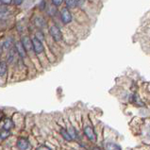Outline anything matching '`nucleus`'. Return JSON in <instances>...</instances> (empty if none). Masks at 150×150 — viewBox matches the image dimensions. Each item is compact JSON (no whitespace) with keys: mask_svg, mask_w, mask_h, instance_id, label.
<instances>
[{"mask_svg":"<svg viewBox=\"0 0 150 150\" xmlns=\"http://www.w3.org/2000/svg\"><path fill=\"white\" fill-rule=\"evenodd\" d=\"M49 33H50L51 37H52L56 42H59L62 40V30L59 29V27H57V25H52V27L49 28Z\"/></svg>","mask_w":150,"mask_h":150,"instance_id":"f257e3e1","label":"nucleus"},{"mask_svg":"<svg viewBox=\"0 0 150 150\" xmlns=\"http://www.w3.org/2000/svg\"><path fill=\"white\" fill-rule=\"evenodd\" d=\"M16 147L19 150H28L30 147V143L25 137H19L16 141Z\"/></svg>","mask_w":150,"mask_h":150,"instance_id":"f03ea898","label":"nucleus"},{"mask_svg":"<svg viewBox=\"0 0 150 150\" xmlns=\"http://www.w3.org/2000/svg\"><path fill=\"white\" fill-rule=\"evenodd\" d=\"M83 132H84V135L87 137L89 141H91V142H96V132L91 126H85L83 128Z\"/></svg>","mask_w":150,"mask_h":150,"instance_id":"7ed1b4c3","label":"nucleus"},{"mask_svg":"<svg viewBox=\"0 0 150 150\" xmlns=\"http://www.w3.org/2000/svg\"><path fill=\"white\" fill-rule=\"evenodd\" d=\"M61 19L62 21L63 24H69L71 23L72 21V14L71 12L69 11V8H68L67 7L66 8H63L62 11H61Z\"/></svg>","mask_w":150,"mask_h":150,"instance_id":"20e7f679","label":"nucleus"},{"mask_svg":"<svg viewBox=\"0 0 150 150\" xmlns=\"http://www.w3.org/2000/svg\"><path fill=\"white\" fill-rule=\"evenodd\" d=\"M32 48L36 54H41L44 52V50H45L44 45H42V41L38 40L35 37L32 39Z\"/></svg>","mask_w":150,"mask_h":150,"instance_id":"39448f33","label":"nucleus"},{"mask_svg":"<svg viewBox=\"0 0 150 150\" xmlns=\"http://www.w3.org/2000/svg\"><path fill=\"white\" fill-rule=\"evenodd\" d=\"M14 48L16 50L17 54L20 57V59H24L25 58V56H27V50L24 47L23 44L21 42V41H18L15 42V45H14Z\"/></svg>","mask_w":150,"mask_h":150,"instance_id":"423d86ee","label":"nucleus"},{"mask_svg":"<svg viewBox=\"0 0 150 150\" xmlns=\"http://www.w3.org/2000/svg\"><path fill=\"white\" fill-rule=\"evenodd\" d=\"M14 123L13 121L11 119V118H5V119H3V125H2V128L3 129H6V130H8V131H11V129H13L14 128Z\"/></svg>","mask_w":150,"mask_h":150,"instance_id":"0eeeda50","label":"nucleus"},{"mask_svg":"<svg viewBox=\"0 0 150 150\" xmlns=\"http://www.w3.org/2000/svg\"><path fill=\"white\" fill-rule=\"evenodd\" d=\"M34 24H35V25L38 28L42 29L44 28H45L46 21L45 18H42V16H37V17H35V19H34Z\"/></svg>","mask_w":150,"mask_h":150,"instance_id":"6e6552de","label":"nucleus"},{"mask_svg":"<svg viewBox=\"0 0 150 150\" xmlns=\"http://www.w3.org/2000/svg\"><path fill=\"white\" fill-rule=\"evenodd\" d=\"M21 42L23 44L24 47L25 48V50H30L32 48V40L29 38L28 36H24L21 40Z\"/></svg>","mask_w":150,"mask_h":150,"instance_id":"1a4fd4ad","label":"nucleus"},{"mask_svg":"<svg viewBox=\"0 0 150 150\" xmlns=\"http://www.w3.org/2000/svg\"><path fill=\"white\" fill-rule=\"evenodd\" d=\"M17 55H18V54H17L15 48H11L10 52H8V57H7V62L12 63L16 59Z\"/></svg>","mask_w":150,"mask_h":150,"instance_id":"9d476101","label":"nucleus"},{"mask_svg":"<svg viewBox=\"0 0 150 150\" xmlns=\"http://www.w3.org/2000/svg\"><path fill=\"white\" fill-rule=\"evenodd\" d=\"M129 100H130V102L132 103V104H134V105L138 106V107H144V102L141 100V98L137 95H131Z\"/></svg>","mask_w":150,"mask_h":150,"instance_id":"9b49d317","label":"nucleus"},{"mask_svg":"<svg viewBox=\"0 0 150 150\" xmlns=\"http://www.w3.org/2000/svg\"><path fill=\"white\" fill-rule=\"evenodd\" d=\"M8 73V63L7 62L1 61L0 62V76H6V74Z\"/></svg>","mask_w":150,"mask_h":150,"instance_id":"f8f14e48","label":"nucleus"},{"mask_svg":"<svg viewBox=\"0 0 150 150\" xmlns=\"http://www.w3.org/2000/svg\"><path fill=\"white\" fill-rule=\"evenodd\" d=\"M61 135L62 136V138L65 140V141H67V142H71V141L73 140L72 138H71V136H70V134H69V132H68V130L66 129V128H61Z\"/></svg>","mask_w":150,"mask_h":150,"instance_id":"ddd939ff","label":"nucleus"},{"mask_svg":"<svg viewBox=\"0 0 150 150\" xmlns=\"http://www.w3.org/2000/svg\"><path fill=\"white\" fill-rule=\"evenodd\" d=\"M106 150H121V146L114 143H107L105 144Z\"/></svg>","mask_w":150,"mask_h":150,"instance_id":"4468645a","label":"nucleus"},{"mask_svg":"<svg viewBox=\"0 0 150 150\" xmlns=\"http://www.w3.org/2000/svg\"><path fill=\"white\" fill-rule=\"evenodd\" d=\"M10 136H11V131L3 129V128H2L1 130H0V141H5Z\"/></svg>","mask_w":150,"mask_h":150,"instance_id":"2eb2a0df","label":"nucleus"},{"mask_svg":"<svg viewBox=\"0 0 150 150\" xmlns=\"http://www.w3.org/2000/svg\"><path fill=\"white\" fill-rule=\"evenodd\" d=\"M64 2H65L67 8H74L78 6L76 0H64Z\"/></svg>","mask_w":150,"mask_h":150,"instance_id":"dca6fc26","label":"nucleus"},{"mask_svg":"<svg viewBox=\"0 0 150 150\" xmlns=\"http://www.w3.org/2000/svg\"><path fill=\"white\" fill-rule=\"evenodd\" d=\"M67 130H68V132H69V134H70L71 138H72L73 140L76 139V137H78V133H76V130L73 127H70V128H68Z\"/></svg>","mask_w":150,"mask_h":150,"instance_id":"f3484780","label":"nucleus"},{"mask_svg":"<svg viewBox=\"0 0 150 150\" xmlns=\"http://www.w3.org/2000/svg\"><path fill=\"white\" fill-rule=\"evenodd\" d=\"M35 38H37L38 40L40 41H44L45 40V34L42 30H38L36 33H35Z\"/></svg>","mask_w":150,"mask_h":150,"instance_id":"a211bd4d","label":"nucleus"},{"mask_svg":"<svg viewBox=\"0 0 150 150\" xmlns=\"http://www.w3.org/2000/svg\"><path fill=\"white\" fill-rule=\"evenodd\" d=\"M8 12V7L7 5H3V4H1L0 5V14H5Z\"/></svg>","mask_w":150,"mask_h":150,"instance_id":"6ab92c4d","label":"nucleus"},{"mask_svg":"<svg viewBox=\"0 0 150 150\" xmlns=\"http://www.w3.org/2000/svg\"><path fill=\"white\" fill-rule=\"evenodd\" d=\"M56 12H57V8H56V6H51L49 8V10H48V14L51 15V16H53L54 14H56Z\"/></svg>","mask_w":150,"mask_h":150,"instance_id":"aec40b11","label":"nucleus"},{"mask_svg":"<svg viewBox=\"0 0 150 150\" xmlns=\"http://www.w3.org/2000/svg\"><path fill=\"white\" fill-rule=\"evenodd\" d=\"M63 2V0H52V4L54 6L56 7H59V6H61Z\"/></svg>","mask_w":150,"mask_h":150,"instance_id":"412c9836","label":"nucleus"},{"mask_svg":"<svg viewBox=\"0 0 150 150\" xmlns=\"http://www.w3.org/2000/svg\"><path fill=\"white\" fill-rule=\"evenodd\" d=\"M45 5H46V4H45V0H42L41 4H40V5H39V8H40V10H41V11H44L45 8Z\"/></svg>","mask_w":150,"mask_h":150,"instance_id":"4be33fe9","label":"nucleus"},{"mask_svg":"<svg viewBox=\"0 0 150 150\" xmlns=\"http://www.w3.org/2000/svg\"><path fill=\"white\" fill-rule=\"evenodd\" d=\"M0 2H1V4H3V5H10V4L12 2V0H0Z\"/></svg>","mask_w":150,"mask_h":150,"instance_id":"5701e85b","label":"nucleus"},{"mask_svg":"<svg viewBox=\"0 0 150 150\" xmlns=\"http://www.w3.org/2000/svg\"><path fill=\"white\" fill-rule=\"evenodd\" d=\"M12 2H13L16 6H20V5H22V4H23L24 0H12Z\"/></svg>","mask_w":150,"mask_h":150,"instance_id":"b1692460","label":"nucleus"},{"mask_svg":"<svg viewBox=\"0 0 150 150\" xmlns=\"http://www.w3.org/2000/svg\"><path fill=\"white\" fill-rule=\"evenodd\" d=\"M37 150H51V149L48 146H46V145H40V146L37 148Z\"/></svg>","mask_w":150,"mask_h":150,"instance_id":"393cba45","label":"nucleus"},{"mask_svg":"<svg viewBox=\"0 0 150 150\" xmlns=\"http://www.w3.org/2000/svg\"><path fill=\"white\" fill-rule=\"evenodd\" d=\"M76 2L78 5H83L84 2H85V0H76Z\"/></svg>","mask_w":150,"mask_h":150,"instance_id":"a878e982","label":"nucleus"},{"mask_svg":"<svg viewBox=\"0 0 150 150\" xmlns=\"http://www.w3.org/2000/svg\"><path fill=\"white\" fill-rule=\"evenodd\" d=\"M3 120V113L1 112V111H0V122H1Z\"/></svg>","mask_w":150,"mask_h":150,"instance_id":"bb28decb","label":"nucleus"},{"mask_svg":"<svg viewBox=\"0 0 150 150\" xmlns=\"http://www.w3.org/2000/svg\"><path fill=\"white\" fill-rule=\"evenodd\" d=\"M2 52H3V47H2V45H0V56H1Z\"/></svg>","mask_w":150,"mask_h":150,"instance_id":"cd10ccee","label":"nucleus"}]
</instances>
